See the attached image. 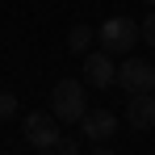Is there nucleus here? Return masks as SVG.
Returning <instances> with one entry per match:
<instances>
[{
  "label": "nucleus",
  "instance_id": "1",
  "mask_svg": "<svg viewBox=\"0 0 155 155\" xmlns=\"http://www.w3.org/2000/svg\"><path fill=\"white\" fill-rule=\"evenodd\" d=\"M51 113L63 122V126H76L80 117L88 113V92L80 80H59L51 92Z\"/></svg>",
  "mask_w": 155,
  "mask_h": 155
},
{
  "label": "nucleus",
  "instance_id": "2",
  "mask_svg": "<svg viewBox=\"0 0 155 155\" xmlns=\"http://www.w3.org/2000/svg\"><path fill=\"white\" fill-rule=\"evenodd\" d=\"M97 38H101V46L109 54H130L138 46V21H130V17H109V21L97 29Z\"/></svg>",
  "mask_w": 155,
  "mask_h": 155
},
{
  "label": "nucleus",
  "instance_id": "3",
  "mask_svg": "<svg viewBox=\"0 0 155 155\" xmlns=\"http://www.w3.org/2000/svg\"><path fill=\"white\" fill-rule=\"evenodd\" d=\"M113 84H122L126 92H155V67L147 59H122Z\"/></svg>",
  "mask_w": 155,
  "mask_h": 155
},
{
  "label": "nucleus",
  "instance_id": "4",
  "mask_svg": "<svg viewBox=\"0 0 155 155\" xmlns=\"http://www.w3.org/2000/svg\"><path fill=\"white\" fill-rule=\"evenodd\" d=\"M54 138H59V117H54V113H42V109H38V113L25 117V143H29V147L51 151Z\"/></svg>",
  "mask_w": 155,
  "mask_h": 155
},
{
  "label": "nucleus",
  "instance_id": "5",
  "mask_svg": "<svg viewBox=\"0 0 155 155\" xmlns=\"http://www.w3.org/2000/svg\"><path fill=\"white\" fill-rule=\"evenodd\" d=\"M113 76H117V67H113L109 51H92V54L84 51V84L88 88H109Z\"/></svg>",
  "mask_w": 155,
  "mask_h": 155
},
{
  "label": "nucleus",
  "instance_id": "6",
  "mask_svg": "<svg viewBox=\"0 0 155 155\" xmlns=\"http://www.w3.org/2000/svg\"><path fill=\"white\" fill-rule=\"evenodd\" d=\"M126 122H130L134 130H138V134L155 126V97H151V92H130V105H126Z\"/></svg>",
  "mask_w": 155,
  "mask_h": 155
},
{
  "label": "nucleus",
  "instance_id": "7",
  "mask_svg": "<svg viewBox=\"0 0 155 155\" xmlns=\"http://www.w3.org/2000/svg\"><path fill=\"white\" fill-rule=\"evenodd\" d=\"M76 126L84 130V134H88L92 143H97V138H113V130H117V117H113L109 109H88V113L80 117Z\"/></svg>",
  "mask_w": 155,
  "mask_h": 155
},
{
  "label": "nucleus",
  "instance_id": "8",
  "mask_svg": "<svg viewBox=\"0 0 155 155\" xmlns=\"http://www.w3.org/2000/svg\"><path fill=\"white\" fill-rule=\"evenodd\" d=\"M92 38H97V29H88V25H71V34H67V51H71V54H84L88 46H92Z\"/></svg>",
  "mask_w": 155,
  "mask_h": 155
},
{
  "label": "nucleus",
  "instance_id": "9",
  "mask_svg": "<svg viewBox=\"0 0 155 155\" xmlns=\"http://www.w3.org/2000/svg\"><path fill=\"white\" fill-rule=\"evenodd\" d=\"M8 117H17V97L8 88H0V122H8Z\"/></svg>",
  "mask_w": 155,
  "mask_h": 155
},
{
  "label": "nucleus",
  "instance_id": "10",
  "mask_svg": "<svg viewBox=\"0 0 155 155\" xmlns=\"http://www.w3.org/2000/svg\"><path fill=\"white\" fill-rule=\"evenodd\" d=\"M138 38H143V42L155 51V13H151V17H143V25H138Z\"/></svg>",
  "mask_w": 155,
  "mask_h": 155
},
{
  "label": "nucleus",
  "instance_id": "11",
  "mask_svg": "<svg viewBox=\"0 0 155 155\" xmlns=\"http://www.w3.org/2000/svg\"><path fill=\"white\" fill-rule=\"evenodd\" d=\"M51 151H63V155H76V151H80V143H76V138H67V134H59V138H54V147H51Z\"/></svg>",
  "mask_w": 155,
  "mask_h": 155
}]
</instances>
